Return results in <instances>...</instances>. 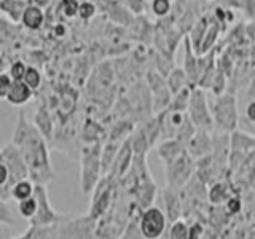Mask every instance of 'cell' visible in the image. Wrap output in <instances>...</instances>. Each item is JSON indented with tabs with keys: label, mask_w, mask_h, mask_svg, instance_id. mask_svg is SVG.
Returning <instances> with one entry per match:
<instances>
[{
	"label": "cell",
	"mask_w": 255,
	"mask_h": 239,
	"mask_svg": "<svg viewBox=\"0 0 255 239\" xmlns=\"http://www.w3.org/2000/svg\"><path fill=\"white\" fill-rule=\"evenodd\" d=\"M11 143L19 150L24 163L27 166L29 179L35 185H48L54 179V169L50 159L46 140L34 123L22 114L18 115L13 131Z\"/></svg>",
	"instance_id": "obj_1"
},
{
	"label": "cell",
	"mask_w": 255,
	"mask_h": 239,
	"mask_svg": "<svg viewBox=\"0 0 255 239\" xmlns=\"http://www.w3.org/2000/svg\"><path fill=\"white\" fill-rule=\"evenodd\" d=\"M209 110L212 117L214 132L231 134L239 129V107L235 93H223L214 96L209 102Z\"/></svg>",
	"instance_id": "obj_2"
},
{
	"label": "cell",
	"mask_w": 255,
	"mask_h": 239,
	"mask_svg": "<svg viewBox=\"0 0 255 239\" xmlns=\"http://www.w3.org/2000/svg\"><path fill=\"white\" fill-rule=\"evenodd\" d=\"M101 147L102 143L86 145L82 150L80 158V188L83 195L93 193L94 187L102 179V164H101Z\"/></svg>",
	"instance_id": "obj_3"
},
{
	"label": "cell",
	"mask_w": 255,
	"mask_h": 239,
	"mask_svg": "<svg viewBox=\"0 0 255 239\" xmlns=\"http://www.w3.org/2000/svg\"><path fill=\"white\" fill-rule=\"evenodd\" d=\"M117 195H118V182L115 179H112L110 175H102V179L93 190L88 217L94 222L102 219L117 201Z\"/></svg>",
	"instance_id": "obj_4"
},
{
	"label": "cell",
	"mask_w": 255,
	"mask_h": 239,
	"mask_svg": "<svg viewBox=\"0 0 255 239\" xmlns=\"http://www.w3.org/2000/svg\"><path fill=\"white\" fill-rule=\"evenodd\" d=\"M0 163L6 167L8 175H10L8 185L0 190V198H2L3 201H6V199L10 198L11 185H14L16 182H19L22 179H29V171L22 159V155L19 153V150L16 148L11 142L0 148Z\"/></svg>",
	"instance_id": "obj_5"
},
{
	"label": "cell",
	"mask_w": 255,
	"mask_h": 239,
	"mask_svg": "<svg viewBox=\"0 0 255 239\" xmlns=\"http://www.w3.org/2000/svg\"><path fill=\"white\" fill-rule=\"evenodd\" d=\"M187 115L193 126L199 131H214L212 117L209 110V101H207V94L201 88H191L190 93V102L187 109Z\"/></svg>",
	"instance_id": "obj_6"
},
{
	"label": "cell",
	"mask_w": 255,
	"mask_h": 239,
	"mask_svg": "<svg viewBox=\"0 0 255 239\" xmlns=\"http://www.w3.org/2000/svg\"><path fill=\"white\" fill-rule=\"evenodd\" d=\"M195 169H196V163L195 159L191 158L187 151L175 158L174 161L164 166L166 171V187H171L174 190H182L187 183L195 177Z\"/></svg>",
	"instance_id": "obj_7"
},
{
	"label": "cell",
	"mask_w": 255,
	"mask_h": 239,
	"mask_svg": "<svg viewBox=\"0 0 255 239\" xmlns=\"http://www.w3.org/2000/svg\"><path fill=\"white\" fill-rule=\"evenodd\" d=\"M137 227L145 239H159L167 230V219L156 206H150L137 215Z\"/></svg>",
	"instance_id": "obj_8"
},
{
	"label": "cell",
	"mask_w": 255,
	"mask_h": 239,
	"mask_svg": "<svg viewBox=\"0 0 255 239\" xmlns=\"http://www.w3.org/2000/svg\"><path fill=\"white\" fill-rule=\"evenodd\" d=\"M34 196L37 199V211L34 214V217L29 220L32 228H46L53 227L54 223L59 222V215L53 209V206L48 198V190L45 185H35Z\"/></svg>",
	"instance_id": "obj_9"
},
{
	"label": "cell",
	"mask_w": 255,
	"mask_h": 239,
	"mask_svg": "<svg viewBox=\"0 0 255 239\" xmlns=\"http://www.w3.org/2000/svg\"><path fill=\"white\" fill-rule=\"evenodd\" d=\"M132 159H134V151L131 148L129 140L126 139L122 145H120L117 155H115V159H114V163H112L110 171L107 172V175H110L112 179H115L117 182H120L126 175V172L129 171V167L132 164Z\"/></svg>",
	"instance_id": "obj_10"
},
{
	"label": "cell",
	"mask_w": 255,
	"mask_h": 239,
	"mask_svg": "<svg viewBox=\"0 0 255 239\" xmlns=\"http://www.w3.org/2000/svg\"><path fill=\"white\" fill-rule=\"evenodd\" d=\"M163 206H164V215L167 219V223H172L175 220H180L183 215V204L182 196L179 190H174L171 187H166L163 190Z\"/></svg>",
	"instance_id": "obj_11"
},
{
	"label": "cell",
	"mask_w": 255,
	"mask_h": 239,
	"mask_svg": "<svg viewBox=\"0 0 255 239\" xmlns=\"http://www.w3.org/2000/svg\"><path fill=\"white\" fill-rule=\"evenodd\" d=\"M187 153L193 158L195 161L199 158L211 155L212 153V132L196 129L193 137L187 143Z\"/></svg>",
	"instance_id": "obj_12"
},
{
	"label": "cell",
	"mask_w": 255,
	"mask_h": 239,
	"mask_svg": "<svg viewBox=\"0 0 255 239\" xmlns=\"http://www.w3.org/2000/svg\"><path fill=\"white\" fill-rule=\"evenodd\" d=\"M183 151H187L185 143H182L177 139H167V140H161L156 147V153L159 156V159L166 164H169L171 161H174L175 158H179Z\"/></svg>",
	"instance_id": "obj_13"
},
{
	"label": "cell",
	"mask_w": 255,
	"mask_h": 239,
	"mask_svg": "<svg viewBox=\"0 0 255 239\" xmlns=\"http://www.w3.org/2000/svg\"><path fill=\"white\" fill-rule=\"evenodd\" d=\"M185 43V62H183V72H185L187 80H188V86L195 88L199 78V72H198V54L195 53L193 46L190 43L188 35L183 40Z\"/></svg>",
	"instance_id": "obj_14"
},
{
	"label": "cell",
	"mask_w": 255,
	"mask_h": 239,
	"mask_svg": "<svg viewBox=\"0 0 255 239\" xmlns=\"http://www.w3.org/2000/svg\"><path fill=\"white\" fill-rule=\"evenodd\" d=\"M230 151H236V153L243 155L255 151V135L241 129L233 131L230 134Z\"/></svg>",
	"instance_id": "obj_15"
},
{
	"label": "cell",
	"mask_w": 255,
	"mask_h": 239,
	"mask_svg": "<svg viewBox=\"0 0 255 239\" xmlns=\"http://www.w3.org/2000/svg\"><path fill=\"white\" fill-rule=\"evenodd\" d=\"M32 96H34V91H32L24 82H11V86H10V90H8L5 101L14 107H19V106H24V104H27L32 99Z\"/></svg>",
	"instance_id": "obj_16"
},
{
	"label": "cell",
	"mask_w": 255,
	"mask_h": 239,
	"mask_svg": "<svg viewBox=\"0 0 255 239\" xmlns=\"http://www.w3.org/2000/svg\"><path fill=\"white\" fill-rule=\"evenodd\" d=\"M21 22H22V26L26 29L38 30L45 22V13H43L42 8H38V6L30 3V5H27L26 8H24L22 16H21Z\"/></svg>",
	"instance_id": "obj_17"
},
{
	"label": "cell",
	"mask_w": 255,
	"mask_h": 239,
	"mask_svg": "<svg viewBox=\"0 0 255 239\" xmlns=\"http://www.w3.org/2000/svg\"><path fill=\"white\" fill-rule=\"evenodd\" d=\"M34 126L38 129V132L43 135L45 140H50L53 139V134H54V123H53V118L51 115L48 114V110L45 106L38 107L37 114L34 117Z\"/></svg>",
	"instance_id": "obj_18"
},
{
	"label": "cell",
	"mask_w": 255,
	"mask_h": 239,
	"mask_svg": "<svg viewBox=\"0 0 255 239\" xmlns=\"http://www.w3.org/2000/svg\"><path fill=\"white\" fill-rule=\"evenodd\" d=\"M219 34H220V22L217 19L209 21V26H207V30L203 37V42H201V45H199L196 54L203 56V54H207L209 51H212L215 48V43H217Z\"/></svg>",
	"instance_id": "obj_19"
},
{
	"label": "cell",
	"mask_w": 255,
	"mask_h": 239,
	"mask_svg": "<svg viewBox=\"0 0 255 239\" xmlns=\"http://www.w3.org/2000/svg\"><path fill=\"white\" fill-rule=\"evenodd\" d=\"M239 126L241 131L255 135V99L246 98L243 114H239Z\"/></svg>",
	"instance_id": "obj_20"
},
{
	"label": "cell",
	"mask_w": 255,
	"mask_h": 239,
	"mask_svg": "<svg viewBox=\"0 0 255 239\" xmlns=\"http://www.w3.org/2000/svg\"><path fill=\"white\" fill-rule=\"evenodd\" d=\"M230 198H231V191L225 182L217 180L209 185V190H207V199H209L212 204H217V206L223 204V203H227Z\"/></svg>",
	"instance_id": "obj_21"
},
{
	"label": "cell",
	"mask_w": 255,
	"mask_h": 239,
	"mask_svg": "<svg viewBox=\"0 0 255 239\" xmlns=\"http://www.w3.org/2000/svg\"><path fill=\"white\" fill-rule=\"evenodd\" d=\"M166 85H167V90H169L171 94L179 93L180 90L188 86V80L183 69L180 67H174L169 74L166 75Z\"/></svg>",
	"instance_id": "obj_22"
},
{
	"label": "cell",
	"mask_w": 255,
	"mask_h": 239,
	"mask_svg": "<svg viewBox=\"0 0 255 239\" xmlns=\"http://www.w3.org/2000/svg\"><path fill=\"white\" fill-rule=\"evenodd\" d=\"M35 190V183L30 179H22L19 182H16L14 185H11L10 188V198H13L14 201H24V199L30 198L34 195Z\"/></svg>",
	"instance_id": "obj_23"
},
{
	"label": "cell",
	"mask_w": 255,
	"mask_h": 239,
	"mask_svg": "<svg viewBox=\"0 0 255 239\" xmlns=\"http://www.w3.org/2000/svg\"><path fill=\"white\" fill-rule=\"evenodd\" d=\"M207 26H209V18H207V16H204V18L198 19L193 24V26L190 27V35H188V38H190V43H191V46H193L195 53L198 51L199 45H201V42H203V37H204L206 30H207Z\"/></svg>",
	"instance_id": "obj_24"
},
{
	"label": "cell",
	"mask_w": 255,
	"mask_h": 239,
	"mask_svg": "<svg viewBox=\"0 0 255 239\" xmlns=\"http://www.w3.org/2000/svg\"><path fill=\"white\" fill-rule=\"evenodd\" d=\"M190 93H191V88L187 86V88H183V90H180L179 93L172 94L167 110H171V112H187L188 102H190Z\"/></svg>",
	"instance_id": "obj_25"
},
{
	"label": "cell",
	"mask_w": 255,
	"mask_h": 239,
	"mask_svg": "<svg viewBox=\"0 0 255 239\" xmlns=\"http://www.w3.org/2000/svg\"><path fill=\"white\" fill-rule=\"evenodd\" d=\"M104 135L102 127L99 123L93 121V120H88L85 127H83V140L88 145H93V143H101V137Z\"/></svg>",
	"instance_id": "obj_26"
},
{
	"label": "cell",
	"mask_w": 255,
	"mask_h": 239,
	"mask_svg": "<svg viewBox=\"0 0 255 239\" xmlns=\"http://www.w3.org/2000/svg\"><path fill=\"white\" fill-rule=\"evenodd\" d=\"M27 5L24 3V0H3L2 2V10L10 14L13 21H21V16L24 8Z\"/></svg>",
	"instance_id": "obj_27"
},
{
	"label": "cell",
	"mask_w": 255,
	"mask_h": 239,
	"mask_svg": "<svg viewBox=\"0 0 255 239\" xmlns=\"http://www.w3.org/2000/svg\"><path fill=\"white\" fill-rule=\"evenodd\" d=\"M42 72H40L35 66H27L26 74L22 77V82L26 83L32 91H37L42 86Z\"/></svg>",
	"instance_id": "obj_28"
},
{
	"label": "cell",
	"mask_w": 255,
	"mask_h": 239,
	"mask_svg": "<svg viewBox=\"0 0 255 239\" xmlns=\"http://www.w3.org/2000/svg\"><path fill=\"white\" fill-rule=\"evenodd\" d=\"M167 239H188V223L185 220H175L167 228Z\"/></svg>",
	"instance_id": "obj_29"
},
{
	"label": "cell",
	"mask_w": 255,
	"mask_h": 239,
	"mask_svg": "<svg viewBox=\"0 0 255 239\" xmlns=\"http://www.w3.org/2000/svg\"><path fill=\"white\" fill-rule=\"evenodd\" d=\"M35 211H37V199H35L34 195H32L30 198H27V199H24V201L18 203V212H19V215L22 219L30 220L32 217H34Z\"/></svg>",
	"instance_id": "obj_30"
},
{
	"label": "cell",
	"mask_w": 255,
	"mask_h": 239,
	"mask_svg": "<svg viewBox=\"0 0 255 239\" xmlns=\"http://www.w3.org/2000/svg\"><path fill=\"white\" fill-rule=\"evenodd\" d=\"M151 11L158 18H164L172 10V0H151Z\"/></svg>",
	"instance_id": "obj_31"
},
{
	"label": "cell",
	"mask_w": 255,
	"mask_h": 239,
	"mask_svg": "<svg viewBox=\"0 0 255 239\" xmlns=\"http://www.w3.org/2000/svg\"><path fill=\"white\" fill-rule=\"evenodd\" d=\"M26 69H27V66L22 61H14L10 66L8 75H10V78L13 80V82H22V77H24V74H26Z\"/></svg>",
	"instance_id": "obj_32"
},
{
	"label": "cell",
	"mask_w": 255,
	"mask_h": 239,
	"mask_svg": "<svg viewBox=\"0 0 255 239\" xmlns=\"http://www.w3.org/2000/svg\"><path fill=\"white\" fill-rule=\"evenodd\" d=\"M94 14H96V5L93 2H88V0H85V2H82L78 5V16L83 21L91 19Z\"/></svg>",
	"instance_id": "obj_33"
},
{
	"label": "cell",
	"mask_w": 255,
	"mask_h": 239,
	"mask_svg": "<svg viewBox=\"0 0 255 239\" xmlns=\"http://www.w3.org/2000/svg\"><path fill=\"white\" fill-rule=\"evenodd\" d=\"M78 2L77 0H62L61 2V10L67 18H75L78 16Z\"/></svg>",
	"instance_id": "obj_34"
},
{
	"label": "cell",
	"mask_w": 255,
	"mask_h": 239,
	"mask_svg": "<svg viewBox=\"0 0 255 239\" xmlns=\"http://www.w3.org/2000/svg\"><path fill=\"white\" fill-rule=\"evenodd\" d=\"M14 220L11 217V212L8 209V204L6 201H3L0 198V225H13Z\"/></svg>",
	"instance_id": "obj_35"
},
{
	"label": "cell",
	"mask_w": 255,
	"mask_h": 239,
	"mask_svg": "<svg viewBox=\"0 0 255 239\" xmlns=\"http://www.w3.org/2000/svg\"><path fill=\"white\" fill-rule=\"evenodd\" d=\"M13 80L10 78L8 74H0V101L6 98L8 90H10Z\"/></svg>",
	"instance_id": "obj_36"
},
{
	"label": "cell",
	"mask_w": 255,
	"mask_h": 239,
	"mask_svg": "<svg viewBox=\"0 0 255 239\" xmlns=\"http://www.w3.org/2000/svg\"><path fill=\"white\" fill-rule=\"evenodd\" d=\"M203 236V227L199 223L188 225V239H201Z\"/></svg>",
	"instance_id": "obj_37"
},
{
	"label": "cell",
	"mask_w": 255,
	"mask_h": 239,
	"mask_svg": "<svg viewBox=\"0 0 255 239\" xmlns=\"http://www.w3.org/2000/svg\"><path fill=\"white\" fill-rule=\"evenodd\" d=\"M227 209L230 212H238L241 209V201H239V198H233L231 196L228 201H227Z\"/></svg>",
	"instance_id": "obj_38"
},
{
	"label": "cell",
	"mask_w": 255,
	"mask_h": 239,
	"mask_svg": "<svg viewBox=\"0 0 255 239\" xmlns=\"http://www.w3.org/2000/svg\"><path fill=\"white\" fill-rule=\"evenodd\" d=\"M246 98H251L255 99V78L251 82L249 88H247V93H246Z\"/></svg>",
	"instance_id": "obj_39"
},
{
	"label": "cell",
	"mask_w": 255,
	"mask_h": 239,
	"mask_svg": "<svg viewBox=\"0 0 255 239\" xmlns=\"http://www.w3.org/2000/svg\"><path fill=\"white\" fill-rule=\"evenodd\" d=\"M51 0H32V5H35L38 8H43V6H48L50 5Z\"/></svg>",
	"instance_id": "obj_40"
}]
</instances>
